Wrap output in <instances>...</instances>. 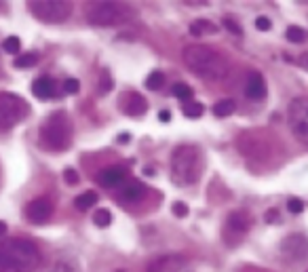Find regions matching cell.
<instances>
[{
	"label": "cell",
	"instance_id": "obj_1",
	"mask_svg": "<svg viewBox=\"0 0 308 272\" xmlns=\"http://www.w3.org/2000/svg\"><path fill=\"white\" fill-rule=\"evenodd\" d=\"M40 251L25 238L0 240V272H34L40 266Z\"/></svg>",
	"mask_w": 308,
	"mask_h": 272
},
{
	"label": "cell",
	"instance_id": "obj_2",
	"mask_svg": "<svg viewBox=\"0 0 308 272\" xmlns=\"http://www.w3.org/2000/svg\"><path fill=\"white\" fill-rule=\"evenodd\" d=\"M184 64L205 80H222L228 74V59L207 45H188L181 53Z\"/></svg>",
	"mask_w": 308,
	"mask_h": 272
},
{
	"label": "cell",
	"instance_id": "obj_3",
	"mask_svg": "<svg viewBox=\"0 0 308 272\" xmlns=\"http://www.w3.org/2000/svg\"><path fill=\"white\" fill-rule=\"evenodd\" d=\"M203 152L197 146H177L171 156V182L179 188L192 186L201 177Z\"/></svg>",
	"mask_w": 308,
	"mask_h": 272
},
{
	"label": "cell",
	"instance_id": "obj_4",
	"mask_svg": "<svg viewBox=\"0 0 308 272\" xmlns=\"http://www.w3.org/2000/svg\"><path fill=\"white\" fill-rule=\"evenodd\" d=\"M72 139V125L66 112H53L40 127V146L51 152H61L70 146Z\"/></svg>",
	"mask_w": 308,
	"mask_h": 272
},
{
	"label": "cell",
	"instance_id": "obj_5",
	"mask_svg": "<svg viewBox=\"0 0 308 272\" xmlns=\"http://www.w3.org/2000/svg\"><path fill=\"white\" fill-rule=\"evenodd\" d=\"M135 15V11L129 5L122 3H97L91 7L89 11V21L93 25L100 27H108V25H116V23H125Z\"/></svg>",
	"mask_w": 308,
	"mask_h": 272
},
{
	"label": "cell",
	"instance_id": "obj_6",
	"mask_svg": "<svg viewBox=\"0 0 308 272\" xmlns=\"http://www.w3.org/2000/svg\"><path fill=\"white\" fill-rule=\"evenodd\" d=\"M27 7L36 19L47 23L66 21L72 13V3H66V0H32L27 3Z\"/></svg>",
	"mask_w": 308,
	"mask_h": 272
},
{
	"label": "cell",
	"instance_id": "obj_7",
	"mask_svg": "<svg viewBox=\"0 0 308 272\" xmlns=\"http://www.w3.org/2000/svg\"><path fill=\"white\" fill-rule=\"evenodd\" d=\"M25 114H27V106L19 95L0 93V131H7V129L21 123Z\"/></svg>",
	"mask_w": 308,
	"mask_h": 272
},
{
	"label": "cell",
	"instance_id": "obj_8",
	"mask_svg": "<svg viewBox=\"0 0 308 272\" xmlns=\"http://www.w3.org/2000/svg\"><path fill=\"white\" fill-rule=\"evenodd\" d=\"M287 118L293 135L308 146V97H296L287 108Z\"/></svg>",
	"mask_w": 308,
	"mask_h": 272
},
{
	"label": "cell",
	"instance_id": "obj_9",
	"mask_svg": "<svg viewBox=\"0 0 308 272\" xmlns=\"http://www.w3.org/2000/svg\"><path fill=\"white\" fill-rule=\"evenodd\" d=\"M281 253L289 262H304L308 257V238L304 234H289L281 243Z\"/></svg>",
	"mask_w": 308,
	"mask_h": 272
},
{
	"label": "cell",
	"instance_id": "obj_10",
	"mask_svg": "<svg viewBox=\"0 0 308 272\" xmlns=\"http://www.w3.org/2000/svg\"><path fill=\"white\" fill-rule=\"evenodd\" d=\"M51 213H53V205H51V200L45 198V196L34 198L32 203L25 205V218L32 224H45L51 218Z\"/></svg>",
	"mask_w": 308,
	"mask_h": 272
},
{
	"label": "cell",
	"instance_id": "obj_11",
	"mask_svg": "<svg viewBox=\"0 0 308 272\" xmlns=\"http://www.w3.org/2000/svg\"><path fill=\"white\" fill-rule=\"evenodd\" d=\"M251 224H254V218H251L245 209L232 211L226 218V232H232L234 236H243L251 228Z\"/></svg>",
	"mask_w": 308,
	"mask_h": 272
},
{
	"label": "cell",
	"instance_id": "obj_12",
	"mask_svg": "<svg viewBox=\"0 0 308 272\" xmlns=\"http://www.w3.org/2000/svg\"><path fill=\"white\" fill-rule=\"evenodd\" d=\"M125 179H127V169L118 165L106 167L97 173V184L104 186V188H118L120 184H125Z\"/></svg>",
	"mask_w": 308,
	"mask_h": 272
},
{
	"label": "cell",
	"instance_id": "obj_13",
	"mask_svg": "<svg viewBox=\"0 0 308 272\" xmlns=\"http://www.w3.org/2000/svg\"><path fill=\"white\" fill-rule=\"evenodd\" d=\"M144 194H146V188L142 184H139V182H129V184H125V186L118 188L116 198L125 205H135V203H139V200L144 198Z\"/></svg>",
	"mask_w": 308,
	"mask_h": 272
},
{
	"label": "cell",
	"instance_id": "obj_14",
	"mask_svg": "<svg viewBox=\"0 0 308 272\" xmlns=\"http://www.w3.org/2000/svg\"><path fill=\"white\" fill-rule=\"evenodd\" d=\"M181 270H184V257H179V255L159 257L148 268V272H181Z\"/></svg>",
	"mask_w": 308,
	"mask_h": 272
},
{
	"label": "cell",
	"instance_id": "obj_15",
	"mask_svg": "<svg viewBox=\"0 0 308 272\" xmlns=\"http://www.w3.org/2000/svg\"><path fill=\"white\" fill-rule=\"evenodd\" d=\"M245 95L249 99H256V102H260V99L266 97V82H264V76L260 72H251L247 76V84H245Z\"/></svg>",
	"mask_w": 308,
	"mask_h": 272
},
{
	"label": "cell",
	"instance_id": "obj_16",
	"mask_svg": "<svg viewBox=\"0 0 308 272\" xmlns=\"http://www.w3.org/2000/svg\"><path fill=\"white\" fill-rule=\"evenodd\" d=\"M32 93L38 97V99H51L55 97V84L51 78L47 76H40L32 82Z\"/></svg>",
	"mask_w": 308,
	"mask_h": 272
},
{
	"label": "cell",
	"instance_id": "obj_17",
	"mask_svg": "<svg viewBox=\"0 0 308 272\" xmlns=\"http://www.w3.org/2000/svg\"><path fill=\"white\" fill-rule=\"evenodd\" d=\"M125 108H127L125 112H127L129 116H142V114H146V110H148V102L139 93H133V95H129V102Z\"/></svg>",
	"mask_w": 308,
	"mask_h": 272
},
{
	"label": "cell",
	"instance_id": "obj_18",
	"mask_svg": "<svg viewBox=\"0 0 308 272\" xmlns=\"http://www.w3.org/2000/svg\"><path fill=\"white\" fill-rule=\"evenodd\" d=\"M218 32V25L211 23L209 19H197V21H192L190 23V34L192 36H205V34H215Z\"/></svg>",
	"mask_w": 308,
	"mask_h": 272
},
{
	"label": "cell",
	"instance_id": "obj_19",
	"mask_svg": "<svg viewBox=\"0 0 308 272\" xmlns=\"http://www.w3.org/2000/svg\"><path fill=\"white\" fill-rule=\"evenodd\" d=\"M51 272H80V264L74 257H59V260L53 264Z\"/></svg>",
	"mask_w": 308,
	"mask_h": 272
},
{
	"label": "cell",
	"instance_id": "obj_20",
	"mask_svg": "<svg viewBox=\"0 0 308 272\" xmlns=\"http://www.w3.org/2000/svg\"><path fill=\"white\" fill-rule=\"evenodd\" d=\"M95 203H97V192H93V190H87V192H82L74 198V207L80 209V211L91 209Z\"/></svg>",
	"mask_w": 308,
	"mask_h": 272
},
{
	"label": "cell",
	"instance_id": "obj_21",
	"mask_svg": "<svg viewBox=\"0 0 308 272\" xmlns=\"http://www.w3.org/2000/svg\"><path fill=\"white\" fill-rule=\"evenodd\" d=\"M234 108H236L234 99H222V102H218L213 106V114H215L218 118H226V116H230V114L234 112Z\"/></svg>",
	"mask_w": 308,
	"mask_h": 272
},
{
	"label": "cell",
	"instance_id": "obj_22",
	"mask_svg": "<svg viewBox=\"0 0 308 272\" xmlns=\"http://www.w3.org/2000/svg\"><path fill=\"white\" fill-rule=\"evenodd\" d=\"M173 95L186 104V102H190V99H192L194 91H192L190 84H186V82H175V84H173Z\"/></svg>",
	"mask_w": 308,
	"mask_h": 272
},
{
	"label": "cell",
	"instance_id": "obj_23",
	"mask_svg": "<svg viewBox=\"0 0 308 272\" xmlns=\"http://www.w3.org/2000/svg\"><path fill=\"white\" fill-rule=\"evenodd\" d=\"M181 112H184V116H188V118H199V116H203L205 108L199 102H186L184 108H181Z\"/></svg>",
	"mask_w": 308,
	"mask_h": 272
},
{
	"label": "cell",
	"instance_id": "obj_24",
	"mask_svg": "<svg viewBox=\"0 0 308 272\" xmlns=\"http://www.w3.org/2000/svg\"><path fill=\"white\" fill-rule=\"evenodd\" d=\"M163 84H165V74L159 72V70H154V72L146 78V87H148L150 91H159V89H163Z\"/></svg>",
	"mask_w": 308,
	"mask_h": 272
},
{
	"label": "cell",
	"instance_id": "obj_25",
	"mask_svg": "<svg viewBox=\"0 0 308 272\" xmlns=\"http://www.w3.org/2000/svg\"><path fill=\"white\" fill-rule=\"evenodd\" d=\"M285 36H287V40H291V42H304V40L308 38V32L302 30V27H298V25H289L287 32H285Z\"/></svg>",
	"mask_w": 308,
	"mask_h": 272
},
{
	"label": "cell",
	"instance_id": "obj_26",
	"mask_svg": "<svg viewBox=\"0 0 308 272\" xmlns=\"http://www.w3.org/2000/svg\"><path fill=\"white\" fill-rule=\"evenodd\" d=\"M38 64V55L36 53H25V55H19L15 59V68H32Z\"/></svg>",
	"mask_w": 308,
	"mask_h": 272
},
{
	"label": "cell",
	"instance_id": "obj_27",
	"mask_svg": "<svg viewBox=\"0 0 308 272\" xmlns=\"http://www.w3.org/2000/svg\"><path fill=\"white\" fill-rule=\"evenodd\" d=\"M93 222L100 226V228H108L110 222H112V216H110V211L108 209H97L95 211V216H93Z\"/></svg>",
	"mask_w": 308,
	"mask_h": 272
},
{
	"label": "cell",
	"instance_id": "obj_28",
	"mask_svg": "<svg viewBox=\"0 0 308 272\" xmlns=\"http://www.w3.org/2000/svg\"><path fill=\"white\" fill-rule=\"evenodd\" d=\"M108 91H112V78L108 72H104L100 82H97V95H108Z\"/></svg>",
	"mask_w": 308,
	"mask_h": 272
},
{
	"label": "cell",
	"instance_id": "obj_29",
	"mask_svg": "<svg viewBox=\"0 0 308 272\" xmlns=\"http://www.w3.org/2000/svg\"><path fill=\"white\" fill-rule=\"evenodd\" d=\"M5 51L7 53H11V55H17L19 53V49H21V42H19V38L17 36H9L7 40H5Z\"/></svg>",
	"mask_w": 308,
	"mask_h": 272
},
{
	"label": "cell",
	"instance_id": "obj_30",
	"mask_svg": "<svg viewBox=\"0 0 308 272\" xmlns=\"http://www.w3.org/2000/svg\"><path fill=\"white\" fill-rule=\"evenodd\" d=\"M64 91H66L68 95H76V93L80 91V82H78L76 78H66V80H64Z\"/></svg>",
	"mask_w": 308,
	"mask_h": 272
},
{
	"label": "cell",
	"instance_id": "obj_31",
	"mask_svg": "<svg viewBox=\"0 0 308 272\" xmlns=\"http://www.w3.org/2000/svg\"><path fill=\"white\" fill-rule=\"evenodd\" d=\"M64 182L68 184V186H76L78 184V173H76V169H66L64 171Z\"/></svg>",
	"mask_w": 308,
	"mask_h": 272
},
{
	"label": "cell",
	"instance_id": "obj_32",
	"mask_svg": "<svg viewBox=\"0 0 308 272\" xmlns=\"http://www.w3.org/2000/svg\"><path fill=\"white\" fill-rule=\"evenodd\" d=\"M224 25H226V30H228V32H232V34H236V36H241V34H243L241 25L236 23L234 19H230V17H226V19H224Z\"/></svg>",
	"mask_w": 308,
	"mask_h": 272
},
{
	"label": "cell",
	"instance_id": "obj_33",
	"mask_svg": "<svg viewBox=\"0 0 308 272\" xmlns=\"http://www.w3.org/2000/svg\"><path fill=\"white\" fill-rule=\"evenodd\" d=\"M173 216H175V218H186V216H188V205L181 203V200L173 203Z\"/></svg>",
	"mask_w": 308,
	"mask_h": 272
},
{
	"label": "cell",
	"instance_id": "obj_34",
	"mask_svg": "<svg viewBox=\"0 0 308 272\" xmlns=\"http://www.w3.org/2000/svg\"><path fill=\"white\" fill-rule=\"evenodd\" d=\"M287 209L291 211V213H302L304 211V203L300 198H289L287 200Z\"/></svg>",
	"mask_w": 308,
	"mask_h": 272
},
{
	"label": "cell",
	"instance_id": "obj_35",
	"mask_svg": "<svg viewBox=\"0 0 308 272\" xmlns=\"http://www.w3.org/2000/svg\"><path fill=\"white\" fill-rule=\"evenodd\" d=\"M256 27H258V30H262V32H268L270 27H272V23H270L268 17H258L256 19Z\"/></svg>",
	"mask_w": 308,
	"mask_h": 272
},
{
	"label": "cell",
	"instance_id": "obj_36",
	"mask_svg": "<svg viewBox=\"0 0 308 272\" xmlns=\"http://www.w3.org/2000/svg\"><path fill=\"white\" fill-rule=\"evenodd\" d=\"M159 120H161V123H169V120H171V112H169V110H161V112H159Z\"/></svg>",
	"mask_w": 308,
	"mask_h": 272
},
{
	"label": "cell",
	"instance_id": "obj_37",
	"mask_svg": "<svg viewBox=\"0 0 308 272\" xmlns=\"http://www.w3.org/2000/svg\"><path fill=\"white\" fill-rule=\"evenodd\" d=\"M298 64L304 68V70H308V53H304V55H300V59H298Z\"/></svg>",
	"mask_w": 308,
	"mask_h": 272
},
{
	"label": "cell",
	"instance_id": "obj_38",
	"mask_svg": "<svg viewBox=\"0 0 308 272\" xmlns=\"http://www.w3.org/2000/svg\"><path fill=\"white\" fill-rule=\"evenodd\" d=\"M274 220H279V213L272 209L270 213H266V222H274Z\"/></svg>",
	"mask_w": 308,
	"mask_h": 272
},
{
	"label": "cell",
	"instance_id": "obj_39",
	"mask_svg": "<svg viewBox=\"0 0 308 272\" xmlns=\"http://www.w3.org/2000/svg\"><path fill=\"white\" fill-rule=\"evenodd\" d=\"M144 175H154V169L152 167H144Z\"/></svg>",
	"mask_w": 308,
	"mask_h": 272
},
{
	"label": "cell",
	"instance_id": "obj_40",
	"mask_svg": "<svg viewBox=\"0 0 308 272\" xmlns=\"http://www.w3.org/2000/svg\"><path fill=\"white\" fill-rule=\"evenodd\" d=\"M118 139H120V144H127V139H129V135H127V133H122V135H120Z\"/></svg>",
	"mask_w": 308,
	"mask_h": 272
},
{
	"label": "cell",
	"instance_id": "obj_41",
	"mask_svg": "<svg viewBox=\"0 0 308 272\" xmlns=\"http://www.w3.org/2000/svg\"><path fill=\"white\" fill-rule=\"evenodd\" d=\"M5 232H7V224L0 222V234H5Z\"/></svg>",
	"mask_w": 308,
	"mask_h": 272
},
{
	"label": "cell",
	"instance_id": "obj_42",
	"mask_svg": "<svg viewBox=\"0 0 308 272\" xmlns=\"http://www.w3.org/2000/svg\"><path fill=\"white\" fill-rule=\"evenodd\" d=\"M118 272H122V270H118Z\"/></svg>",
	"mask_w": 308,
	"mask_h": 272
}]
</instances>
